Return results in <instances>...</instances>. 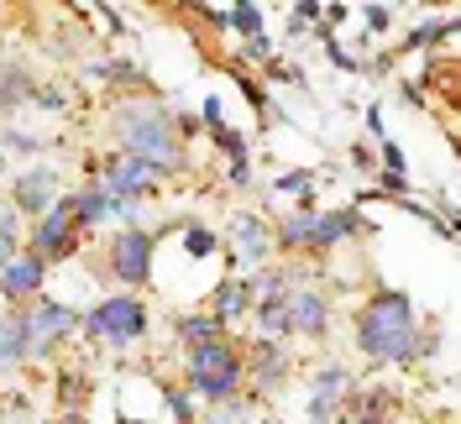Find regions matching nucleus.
<instances>
[{
    "label": "nucleus",
    "mask_w": 461,
    "mask_h": 424,
    "mask_svg": "<svg viewBox=\"0 0 461 424\" xmlns=\"http://www.w3.org/2000/svg\"><path fill=\"white\" fill-rule=\"evenodd\" d=\"M184 247H189V257H210L215 252V236L204 226H189V236H184Z\"/></svg>",
    "instance_id": "obj_24"
},
{
    "label": "nucleus",
    "mask_w": 461,
    "mask_h": 424,
    "mask_svg": "<svg viewBox=\"0 0 461 424\" xmlns=\"http://www.w3.org/2000/svg\"><path fill=\"white\" fill-rule=\"evenodd\" d=\"M362 16H367V27H373V32H383V27H388V16H393V11H388V5H367Z\"/></svg>",
    "instance_id": "obj_28"
},
{
    "label": "nucleus",
    "mask_w": 461,
    "mask_h": 424,
    "mask_svg": "<svg viewBox=\"0 0 461 424\" xmlns=\"http://www.w3.org/2000/svg\"><path fill=\"white\" fill-rule=\"evenodd\" d=\"M32 95V79L22 68H0V111H16V105H27Z\"/></svg>",
    "instance_id": "obj_17"
},
{
    "label": "nucleus",
    "mask_w": 461,
    "mask_h": 424,
    "mask_svg": "<svg viewBox=\"0 0 461 424\" xmlns=\"http://www.w3.org/2000/svg\"><path fill=\"white\" fill-rule=\"evenodd\" d=\"M226 27L247 32V37H262V11L258 5H236V11H226Z\"/></svg>",
    "instance_id": "obj_23"
},
{
    "label": "nucleus",
    "mask_w": 461,
    "mask_h": 424,
    "mask_svg": "<svg viewBox=\"0 0 461 424\" xmlns=\"http://www.w3.org/2000/svg\"><path fill=\"white\" fill-rule=\"evenodd\" d=\"M16 320H22V351L27 356H48L58 340L74 330V310H63V304H37Z\"/></svg>",
    "instance_id": "obj_5"
},
{
    "label": "nucleus",
    "mask_w": 461,
    "mask_h": 424,
    "mask_svg": "<svg viewBox=\"0 0 461 424\" xmlns=\"http://www.w3.org/2000/svg\"><path fill=\"white\" fill-rule=\"evenodd\" d=\"M189 377H194V393H204L210 403H226L241 383V362L226 340H200L189 346Z\"/></svg>",
    "instance_id": "obj_3"
},
{
    "label": "nucleus",
    "mask_w": 461,
    "mask_h": 424,
    "mask_svg": "<svg viewBox=\"0 0 461 424\" xmlns=\"http://www.w3.org/2000/svg\"><path fill=\"white\" fill-rule=\"evenodd\" d=\"M325 325H330V314H325V299L320 293H288V330H299V336H325Z\"/></svg>",
    "instance_id": "obj_12"
},
{
    "label": "nucleus",
    "mask_w": 461,
    "mask_h": 424,
    "mask_svg": "<svg viewBox=\"0 0 461 424\" xmlns=\"http://www.w3.org/2000/svg\"><path fill=\"white\" fill-rule=\"evenodd\" d=\"M346 388H351V377H346V367H320L315 377V398H310V419H330L336 414V403L346 398Z\"/></svg>",
    "instance_id": "obj_13"
},
{
    "label": "nucleus",
    "mask_w": 461,
    "mask_h": 424,
    "mask_svg": "<svg viewBox=\"0 0 461 424\" xmlns=\"http://www.w3.org/2000/svg\"><path fill=\"white\" fill-rule=\"evenodd\" d=\"M11 257H16V210L0 199V267H5Z\"/></svg>",
    "instance_id": "obj_22"
},
{
    "label": "nucleus",
    "mask_w": 461,
    "mask_h": 424,
    "mask_svg": "<svg viewBox=\"0 0 461 424\" xmlns=\"http://www.w3.org/2000/svg\"><path fill=\"white\" fill-rule=\"evenodd\" d=\"M258 325L267 336H284L288 330V293H262L258 299Z\"/></svg>",
    "instance_id": "obj_16"
},
{
    "label": "nucleus",
    "mask_w": 461,
    "mask_h": 424,
    "mask_svg": "<svg viewBox=\"0 0 461 424\" xmlns=\"http://www.w3.org/2000/svg\"><path fill=\"white\" fill-rule=\"evenodd\" d=\"M115 137H121V152L126 158H142L158 173H168L184 163V147L173 137V121L163 105H147V100H131L115 111Z\"/></svg>",
    "instance_id": "obj_2"
},
{
    "label": "nucleus",
    "mask_w": 461,
    "mask_h": 424,
    "mask_svg": "<svg viewBox=\"0 0 461 424\" xmlns=\"http://www.w3.org/2000/svg\"><path fill=\"white\" fill-rule=\"evenodd\" d=\"M0 173H5V152H0Z\"/></svg>",
    "instance_id": "obj_34"
},
{
    "label": "nucleus",
    "mask_w": 461,
    "mask_h": 424,
    "mask_svg": "<svg viewBox=\"0 0 461 424\" xmlns=\"http://www.w3.org/2000/svg\"><path fill=\"white\" fill-rule=\"evenodd\" d=\"M27 351H22V320L16 314H5L0 320V367H11V362H22Z\"/></svg>",
    "instance_id": "obj_19"
},
{
    "label": "nucleus",
    "mask_w": 461,
    "mask_h": 424,
    "mask_svg": "<svg viewBox=\"0 0 461 424\" xmlns=\"http://www.w3.org/2000/svg\"><path fill=\"white\" fill-rule=\"evenodd\" d=\"M63 398H68V403H79V377H74V372L63 377Z\"/></svg>",
    "instance_id": "obj_31"
},
{
    "label": "nucleus",
    "mask_w": 461,
    "mask_h": 424,
    "mask_svg": "<svg viewBox=\"0 0 461 424\" xmlns=\"http://www.w3.org/2000/svg\"><path fill=\"white\" fill-rule=\"evenodd\" d=\"M74 247V215H68V199H58L53 210L37 221V230H32V252L37 257H63Z\"/></svg>",
    "instance_id": "obj_9"
},
{
    "label": "nucleus",
    "mask_w": 461,
    "mask_h": 424,
    "mask_svg": "<svg viewBox=\"0 0 461 424\" xmlns=\"http://www.w3.org/2000/svg\"><path fill=\"white\" fill-rule=\"evenodd\" d=\"M357 340L373 362H414L420 356V330H414V304L403 293H377L357 320Z\"/></svg>",
    "instance_id": "obj_1"
},
{
    "label": "nucleus",
    "mask_w": 461,
    "mask_h": 424,
    "mask_svg": "<svg viewBox=\"0 0 461 424\" xmlns=\"http://www.w3.org/2000/svg\"><path fill=\"white\" fill-rule=\"evenodd\" d=\"M158 184V168L142 163V158H126V152H115L111 163H105V178H100V189L115 199V204H137Z\"/></svg>",
    "instance_id": "obj_6"
},
{
    "label": "nucleus",
    "mask_w": 461,
    "mask_h": 424,
    "mask_svg": "<svg viewBox=\"0 0 461 424\" xmlns=\"http://www.w3.org/2000/svg\"><path fill=\"white\" fill-rule=\"evenodd\" d=\"M315 16H320V5H315V0H304V5H294V16H288V27H294V32H304L310 22H315Z\"/></svg>",
    "instance_id": "obj_26"
},
{
    "label": "nucleus",
    "mask_w": 461,
    "mask_h": 424,
    "mask_svg": "<svg viewBox=\"0 0 461 424\" xmlns=\"http://www.w3.org/2000/svg\"><path fill=\"white\" fill-rule=\"evenodd\" d=\"M310 184H315V173H284V178H278V189H284V194H304V189H310Z\"/></svg>",
    "instance_id": "obj_25"
},
{
    "label": "nucleus",
    "mask_w": 461,
    "mask_h": 424,
    "mask_svg": "<svg viewBox=\"0 0 461 424\" xmlns=\"http://www.w3.org/2000/svg\"><path fill=\"white\" fill-rule=\"evenodd\" d=\"M42 273H48V262L37 252L11 257V262L0 267V293H5V299H32V293L42 288Z\"/></svg>",
    "instance_id": "obj_10"
},
{
    "label": "nucleus",
    "mask_w": 461,
    "mask_h": 424,
    "mask_svg": "<svg viewBox=\"0 0 461 424\" xmlns=\"http://www.w3.org/2000/svg\"><path fill=\"white\" fill-rule=\"evenodd\" d=\"M111 273L121 283H147V273H152V236H147V230H121V236H115Z\"/></svg>",
    "instance_id": "obj_8"
},
{
    "label": "nucleus",
    "mask_w": 461,
    "mask_h": 424,
    "mask_svg": "<svg viewBox=\"0 0 461 424\" xmlns=\"http://www.w3.org/2000/svg\"><path fill=\"white\" fill-rule=\"evenodd\" d=\"M37 105H42V111H63V95H58V89H42Z\"/></svg>",
    "instance_id": "obj_30"
},
{
    "label": "nucleus",
    "mask_w": 461,
    "mask_h": 424,
    "mask_svg": "<svg viewBox=\"0 0 461 424\" xmlns=\"http://www.w3.org/2000/svg\"><path fill=\"white\" fill-rule=\"evenodd\" d=\"M168 409H173V419L178 424H189V398L184 393H168Z\"/></svg>",
    "instance_id": "obj_29"
},
{
    "label": "nucleus",
    "mask_w": 461,
    "mask_h": 424,
    "mask_svg": "<svg viewBox=\"0 0 461 424\" xmlns=\"http://www.w3.org/2000/svg\"><path fill=\"white\" fill-rule=\"evenodd\" d=\"M278 377H284V351L273 346V340H262L258 346V388H278Z\"/></svg>",
    "instance_id": "obj_18"
},
{
    "label": "nucleus",
    "mask_w": 461,
    "mask_h": 424,
    "mask_svg": "<svg viewBox=\"0 0 461 424\" xmlns=\"http://www.w3.org/2000/svg\"><path fill=\"white\" fill-rule=\"evenodd\" d=\"M230 241H236V252H241V267H262V257L273 247V236L262 230L258 215H236V221H230Z\"/></svg>",
    "instance_id": "obj_11"
},
{
    "label": "nucleus",
    "mask_w": 461,
    "mask_h": 424,
    "mask_svg": "<svg viewBox=\"0 0 461 424\" xmlns=\"http://www.w3.org/2000/svg\"><path fill=\"white\" fill-rule=\"evenodd\" d=\"M310 230H315V215H310V210H299V215H288V221H284L278 241H284V247H310Z\"/></svg>",
    "instance_id": "obj_21"
},
{
    "label": "nucleus",
    "mask_w": 461,
    "mask_h": 424,
    "mask_svg": "<svg viewBox=\"0 0 461 424\" xmlns=\"http://www.w3.org/2000/svg\"><path fill=\"white\" fill-rule=\"evenodd\" d=\"M63 424H85V414H68V419H63Z\"/></svg>",
    "instance_id": "obj_33"
},
{
    "label": "nucleus",
    "mask_w": 461,
    "mask_h": 424,
    "mask_svg": "<svg viewBox=\"0 0 461 424\" xmlns=\"http://www.w3.org/2000/svg\"><path fill=\"white\" fill-rule=\"evenodd\" d=\"M131 424H142V419H131Z\"/></svg>",
    "instance_id": "obj_35"
},
{
    "label": "nucleus",
    "mask_w": 461,
    "mask_h": 424,
    "mask_svg": "<svg viewBox=\"0 0 461 424\" xmlns=\"http://www.w3.org/2000/svg\"><path fill=\"white\" fill-rule=\"evenodd\" d=\"M5 147H11V152H37V137H27V131H5Z\"/></svg>",
    "instance_id": "obj_27"
},
{
    "label": "nucleus",
    "mask_w": 461,
    "mask_h": 424,
    "mask_svg": "<svg viewBox=\"0 0 461 424\" xmlns=\"http://www.w3.org/2000/svg\"><path fill=\"white\" fill-rule=\"evenodd\" d=\"M362 230V215L357 210H330V215H315V230H310V247H336L346 236Z\"/></svg>",
    "instance_id": "obj_14"
},
{
    "label": "nucleus",
    "mask_w": 461,
    "mask_h": 424,
    "mask_svg": "<svg viewBox=\"0 0 461 424\" xmlns=\"http://www.w3.org/2000/svg\"><path fill=\"white\" fill-rule=\"evenodd\" d=\"M204 424H230V419H226V414H210V419H204Z\"/></svg>",
    "instance_id": "obj_32"
},
{
    "label": "nucleus",
    "mask_w": 461,
    "mask_h": 424,
    "mask_svg": "<svg viewBox=\"0 0 461 424\" xmlns=\"http://www.w3.org/2000/svg\"><path fill=\"white\" fill-rule=\"evenodd\" d=\"M58 204V173L48 168V163H37V168H27L22 178H16V189H11V210H22V215H48Z\"/></svg>",
    "instance_id": "obj_7"
},
{
    "label": "nucleus",
    "mask_w": 461,
    "mask_h": 424,
    "mask_svg": "<svg viewBox=\"0 0 461 424\" xmlns=\"http://www.w3.org/2000/svg\"><path fill=\"white\" fill-rule=\"evenodd\" d=\"M252 310V288H247V283H221V288H215V320H236V314H247Z\"/></svg>",
    "instance_id": "obj_15"
},
{
    "label": "nucleus",
    "mask_w": 461,
    "mask_h": 424,
    "mask_svg": "<svg viewBox=\"0 0 461 424\" xmlns=\"http://www.w3.org/2000/svg\"><path fill=\"white\" fill-rule=\"evenodd\" d=\"M178 336L189 340V346H200V340H221V320H215V314H194V320H178Z\"/></svg>",
    "instance_id": "obj_20"
},
{
    "label": "nucleus",
    "mask_w": 461,
    "mask_h": 424,
    "mask_svg": "<svg viewBox=\"0 0 461 424\" xmlns=\"http://www.w3.org/2000/svg\"><path fill=\"white\" fill-rule=\"evenodd\" d=\"M89 336H105L111 346H131V340L147 330V310L142 299H131V293H115V299H105L100 310L85 320Z\"/></svg>",
    "instance_id": "obj_4"
}]
</instances>
